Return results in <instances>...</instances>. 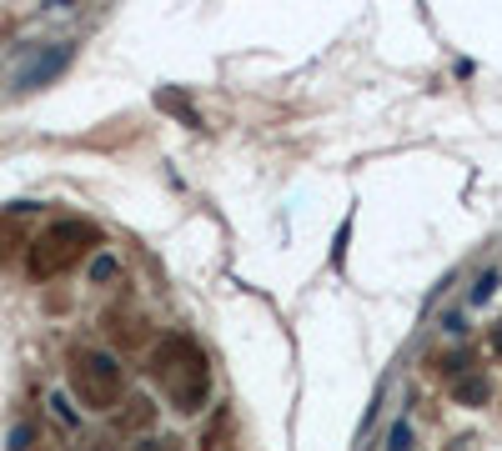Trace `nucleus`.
<instances>
[{
    "label": "nucleus",
    "instance_id": "1",
    "mask_svg": "<svg viewBox=\"0 0 502 451\" xmlns=\"http://www.w3.org/2000/svg\"><path fill=\"white\" fill-rule=\"evenodd\" d=\"M86 246H96V231L91 226H80V221L55 226V231L40 236V246L31 251V271L35 276H55V271H66L71 261H80V251H86Z\"/></svg>",
    "mask_w": 502,
    "mask_h": 451
},
{
    "label": "nucleus",
    "instance_id": "2",
    "mask_svg": "<svg viewBox=\"0 0 502 451\" xmlns=\"http://www.w3.org/2000/svg\"><path fill=\"white\" fill-rule=\"evenodd\" d=\"M76 391L86 406H96V412H106V406L121 396V371H116V361L111 356H101V351H86L76 361Z\"/></svg>",
    "mask_w": 502,
    "mask_h": 451
},
{
    "label": "nucleus",
    "instance_id": "3",
    "mask_svg": "<svg viewBox=\"0 0 502 451\" xmlns=\"http://www.w3.org/2000/svg\"><path fill=\"white\" fill-rule=\"evenodd\" d=\"M407 446H412V426L397 421V426H392V451H407Z\"/></svg>",
    "mask_w": 502,
    "mask_h": 451
},
{
    "label": "nucleus",
    "instance_id": "4",
    "mask_svg": "<svg viewBox=\"0 0 502 451\" xmlns=\"http://www.w3.org/2000/svg\"><path fill=\"white\" fill-rule=\"evenodd\" d=\"M492 286H497V271H487L483 281H477V291H472V301H487L492 296Z\"/></svg>",
    "mask_w": 502,
    "mask_h": 451
},
{
    "label": "nucleus",
    "instance_id": "5",
    "mask_svg": "<svg viewBox=\"0 0 502 451\" xmlns=\"http://www.w3.org/2000/svg\"><path fill=\"white\" fill-rule=\"evenodd\" d=\"M141 451H161V446H141Z\"/></svg>",
    "mask_w": 502,
    "mask_h": 451
},
{
    "label": "nucleus",
    "instance_id": "6",
    "mask_svg": "<svg viewBox=\"0 0 502 451\" xmlns=\"http://www.w3.org/2000/svg\"><path fill=\"white\" fill-rule=\"evenodd\" d=\"M497 346H502V331H497Z\"/></svg>",
    "mask_w": 502,
    "mask_h": 451
}]
</instances>
